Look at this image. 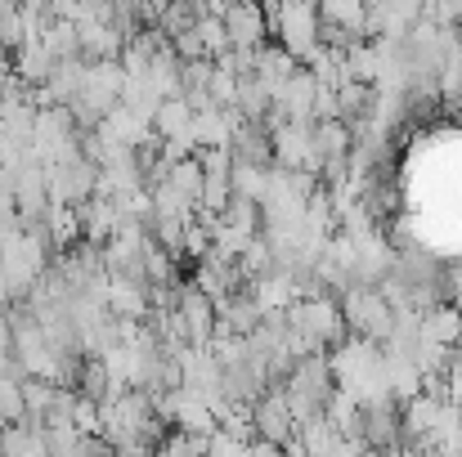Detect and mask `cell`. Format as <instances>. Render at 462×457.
Here are the masks:
<instances>
[{"label":"cell","instance_id":"1","mask_svg":"<svg viewBox=\"0 0 462 457\" xmlns=\"http://www.w3.org/2000/svg\"><path fill=\"white\" fill-rule=\"evenodd\" d=\"M337 381H332V368H328V354H310V359H297L283 381H279V395L288 404V413L297 417V426L310 422V417H323V404L332 399Z\"/></svg>","mask_w":462,"mask_h":457},{"label":"cell","instance_id":"2","mask_svg":"<svg viewBox=\"0 0 462 457\" xmlns=\"http://www.w3.org/2000/svg\"><path fill=\"white\" fill-rule=\"evenodd\" d=\"M265 23L274 27V45H283L297 63H306L323 45V27H319L314 5H274V9H265Z\"/></svg>","mask_w":462,"mask_h":457},{"label":"cell","instance_id":"3","mask_svg":"<svg viewBox=\"0 0 462 457\" xmlns=\"http://www.w3.org/2000/svg\"><path fill=\"white\" fill-rule=\"evenodd\" d=\"M95 161L86 152H72L54 166H45V193H50V206H86L95 197Z\"/></svg>","mask_w":462,"mask_h":457},{"label":"cell","instance_id":"4","mask_svg":"<svg viewBox=\"0 0 462 457\" xmlns=\"http://www.w3.org/2000/svg\"><path fill=\"white\" fill-rule=\"evenodd\" d=\"M171 309H175V318H180V336H184V345H211V336H216V305L207 301L193 283L175 292Z\"/></svg>","mask_w":462,"mask_h":457},{"label":"cell","instance_id":"5","mask_svg":"<svg viewBox=\"0 0 462 457\" xmlns=\"http://www.w3.org/2000/svg\"><path fill=\"white\" fill-rule=\"evenodd\" d=\"M216 14H220V27H225V36H229V50L256 54V50L265 45V32H270L265 9H256V5H220Z\"/></svg>","mask_w":462,"mask_h":457},{"label":"cell","instance_id":"6","mask_svg":"<svg viewBox=\"0 0 462 457\" xmlns=\"http://www.w3.org/2000/svg\"><path fill=\"white\" fill-rule=\"evenodd\" d=\"M252 431H256V440H270V444H279V449L297 435V417L288 413L279 386H270V390L252 404Z\"/></svg>","mask_w":462,"mask_h":457},{"label":"cell","instance_id":"7","mask_svg":"<svg viewBox=\"0 0 462 457\" xmlns=\"http://www.w3.org/2000/svg\"><path fill=\"white\" fill-rule=\"evenodd\" d=\"M314 99H319V81L310 77L306 68H297L279 90H274V117L279 122H297V126H310L314 122Z\"/></svg>","mask_w":462,"mask_h":457},{"label":"cell","instance_id":"8","mask_svg":"<svg viewBox=\"0 0 462 457\" xmlns=\"http://www.w3.org/2000/svg\"><path fill=\"white\" fill-rule=\"evenodd\" d=\"M297 68H301V63H297L283 45H270V41H265V45L252 54V77H256V81L270 90V99H274V90H279V86H283Z\"/></svg>","mask_w":462,"mask_h":457},{"label":"cell","instance_id":"9","mask_svg":"<svg viewBox=\"0 0 462 457\" xmlns=\"http://www.w3.org/2000/svg\"><path fill=\"white\" fill-rule=\"evenodd\" d=\"M418 327H422V341H436V345H445V350L462 336L458 309H454V305H445V301L431 305V309L422 314V323H418Z\"/></svg>","mask_w":462,"mask_h":457},{"label":"cell","instance_id":"10","mask_svg":"<svg viewBox=\"0 0 462 457\" xmlns=\"http://www.w3.org/2000/svg\"><path fill=\"white\" fill-rule=\"evenodd\" d=\"M23 368L14 363V368H0V431L5 426H14V422H23Z\"/></svg>","mask_w":462,"mask_h":457}]
</instances>
